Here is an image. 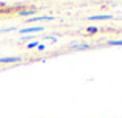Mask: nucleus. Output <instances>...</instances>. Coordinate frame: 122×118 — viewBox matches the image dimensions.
Returning <instances> with one entry per match:
<instances>
[{
	"mask_svg": "<svg viewBox=\"0 0 122 118\" xmlns=\"http://www.w3.org/2000/svg\"><path fill=\"white\" fill-rule=\"evenodd\" d=\"M3 5H5V3H2V2H0V8H2V6H3Z\"/></svg>",
	"mask_w": 122,
	"mask_h": 118,
	"instance_id": "nucleus-11",
	"label": "nucleus"
},
{
	"mask_svg": "<svg viewBox=\"0 0 122 118\" xmlns=\"http://www.w3.org/2000/svg\"><path fill=\"white\" fill-rule=\"evenodd\" d=\"M42 20H54V17L53 16H40V17H30V19H26V23H34V22H42Z\"/></svg>",
	"mask_w": 122,
	"mask_h": 118,
	"instance_id": "nucleus-1",
	"label": "nucleus"
},
{
	"mask_svg": "<svg viewBox=\"0 0 122 118\" xmlns=\"http://www.w3.org/2000/svg\"><path fill=\"white\" fill-rule=\"evenodd\" d=\"M107 45H110V47H117V45H122V39L119 40V39H117V40H108V42H107Z\"/></svg>",
	"mask_w": 122,
	"mask_h": 118,
	"instance_id": "nucleus-7",
	"label": "nucleus"
},
{
	"mask_svg": "<svg viewBox=\"0 0 122 118\" xmlns=\"http://www.w3.org/2000/svg\"><path fill=\"white\" fill-rule=\"evenodd\" d=\"M20 61V56H8V58H0V64H17Z\"/></svg>",
	"mask_w": 122,
	"mask_h": 118,
	"instance_id": "nucleus-2",
	"label": "nucleus"
},
{
	"mask_svg": "<svg viewBox=\"0 0 122 118\" xmlns=\"http://www.w3.org/2000/svg\"><path fill=\"white\" fill-rule=\"evenodd\" d=\"M37 45H39V40H34V42H30L26 45V48L28 50H33V48H37Z\"/></svg>",
	"mask_w": 122,
	"mask_h": 118,
	"instance_id": "nucleus-8",
	"label": "nucleus"
},
{
	"mask_svg": "<svg viewBox=\"0 0 122 118\" xmlns=\"http://www.w3.org/2000/svg\"><path fill=\"white\" fill-rule=\"evenodd\" d=\"M86 31H88L90 34H94V33H97V31H99V28L97 27H88V28H86Z\"/></svg>",
	"mask_w": 122,
	"mask_h": 118,
	"instance_id": "nucleus-9",
	"label": "nucleus"
},
{
	"mask_svg": "<svg viewBox=\"0 0 122 118\" xmlns=\"http://www.w3.org/2000/svg\"><path fill=\"white\" fill-rule=\"evenodd\" d=\"M39 8H30V9H20L19 11V16H22V17H30V16H33V17H36V12Z\"/></svg>",
	"mask_w": 122,
	"mask_h": 118,
	"instance_id": "nucleus-3",
	"label": "nucleus"
},
{
	"mask_svg": "<svg viewBox=\"0 0 122 118\" xmlns=\"http://www.w3.org/2000/svg\"><path fill=\"white\" fill-rule=\"evenodd\" d=\"M45 48H46V45H42V44H39V45H37V51H43Z\"/></svg>",
	"mask_w": 122,
	"mask_h": 118,
	"instance_id": "nucleus-10",
	"label": "nucleus"
},
{
	"mask_svg": "<svg viewBox=\"0 0 122 118\" xmlns=\"http://www.w3.org/2000/svg\"><path fill=\"white\" fill-rule=\"evenodd\" d=\"M91 45L88 44H79V45H70V50H88Z\"/></svg>",
	"mask_w": 122,
	"mask_h": 118,
	"instance_id": "nucleus-6",
	"label": "nucleus"
},
{
	"mask_svg": "<svg viewBox=\"0 0 122 118\" xmlns=\"http://www.w3.org/2000/svg\"><path fill=\"white\" fill-rule=\"evenodd\" d=\"M43 31V27H28V28H22L20 34H26V33H39Z\"/></svg>",
	"mask_w": 122,
	"mask_h": 118,
	"instance_id": "nucleus-4",
	"label": "nucleus"
},
{
	"mask_svg": "<svg viewBox=\"0 0 122 118\" xmlns=\"http://www.w3.org/2000/svg\"><path fill=\"white\" fill-rule=\"evenodd\" d=\"M110 19H113L111 14H99V16H90L88 20H110Z\"/></svg>",
	"mask_w": 122,
	"mask_h": 118,
	"instance_id": "nucleus-5",
	"label": "nucleus"
}]
</instances>
